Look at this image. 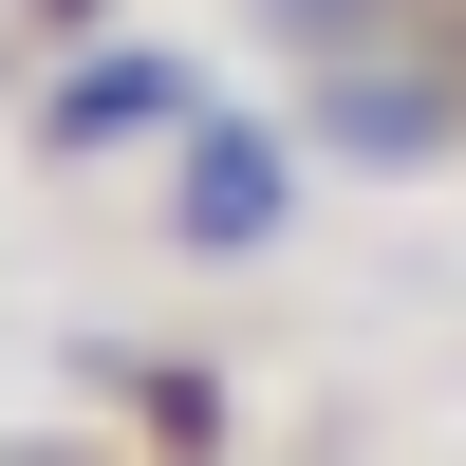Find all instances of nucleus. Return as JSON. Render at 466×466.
Listing matches in <instances>:
<instances>
[{"mask_svg": "<svg viewBox=\"0 0 466 466\" xmlns=\"http://www.w3.org/2000/svg\"><path fill=\"white\" fill-rule=\"evenodd\" d=\"M187 112H206V75H187V56H149V37H112V56H75L56 94H37V149H56V168H94V149L187 131Z\"/></svg>", "mask_w": 466, "mask_h": 466, "instance_id": "f03ea898", "label": "nucleus"}, {"mask_svg": "<svg viewBox=\"0 0 466 466\" xmlns=\"http://www.w3.org/2000/svg\"><path fill=\"white\" fill-rule=\"evenodd\" d=\"M355 168H430L448 149V112H430V75H336V112H318Z\"/></svg>", "mask_w": 466, "mask_h": 466, "instance_id": "7ed1b4c3", "label": "nucleus"}, {"mask_svg": "<svg viewBox=\"0 0 466 466\" xmlns=\"http://www.w3.org/2000/svg\"><path fill=\"white\" fill-rule=\"evenodd\" d=\"M168 187H187V243H206V261H261L299 224V149L261 131V112H187V168Z\"/></svg>", "mask_w": 466, "mask_h": 466, "instance_id": "f257e3e1", "label": "nucleus"}]
</instances>
